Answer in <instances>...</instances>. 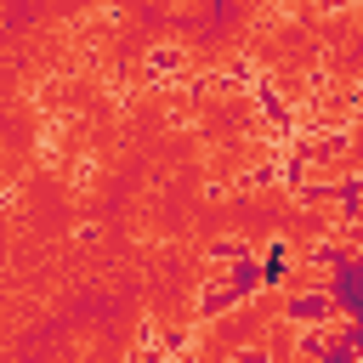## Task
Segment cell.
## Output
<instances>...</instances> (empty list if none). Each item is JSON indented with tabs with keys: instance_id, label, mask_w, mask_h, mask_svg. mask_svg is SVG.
<instances>
[{
	"instance_id": "cell-1",
	"label": "cell",
	"mask_w": 363,
	"mask_h": 363,
	"mask_svg": "<svg viewBox=\"0 0 363 363\" xmlns=\"http://www.w3.org/2000/svg\"><path fill=\"white\" fill-rule=\"evenodd\" d=\"M335 318H346V312H340V301H335L329 278H318V284H306V289H289V295H284V323H289V329H295V323H335Z\"/></svg>"
},
{
	"instance_id": "cell-2",
	"label": "cell",
	"mask_w": 363,
	"mask_h": 363,
	"mask_svg": "<svg viewBox=\"0 0 363 363\" xmlns=\"http://www.w3.org/2000/svg\"><path fill=\"white\" fill-rule=\"evenodd\" d=\"M238 306H250V295H244L221 267H210V278H204L199 295H193V318H199V323H216V318H227V312H238Z\"/></svg>"
},
{
	"instance_id": "cell-3",
	"label": "cell",
	"mask_w": 363,
	"mask_h": 363,
	"mask_svg": "<svg viewBox=\"0 0 363 363\" xmlns=\"http://www.w3.org/2000/svg\"><path fill=\"white\" fill-rule=\"evenodd\" d=\"M182 74H187V45H176V40L147 45V57H142V85H147V91H164V85L182 79Z\"/></svg>"
},
{
	"instance_id": "cell-4",
	"label": "cell",
	"mask_w": 363,
	"mask_h": 363,
	"mask_svg": "<svg viewBox=\"0 0 363 363\" xmlns=\"http://www.w3.org/2000/svg\"><path fill=\"white\" fill-rule=\"evenodd\" d=\"M244 255H255V244H250L244 233H221V238H210V250H204L210 267H233V261H244Z\"/></svg>"
},
{
	"instance_id": "cell-5",
	"label": "cell",
	"mask_w": 363,
	"mask_h": 363,
	"mask_svg": "<svg viewBox=\"0 0 363 363\" xmlns=\"http://www.w3.org/2000/svg\"><path fill=\"white\" fill-rule=\"evenodd\" d=\"M267 187H278V153H267V159H255L238 182H233V193H267Z\"/></svg>"
},
{
	"instance_id": "cell-6",
	"label": "cell",
	"mask_w": 363,
	"mask_h": 363,
	"mask_svg": "<svg viewBox=\"0 0 363 363\" xmlns=\"http://www.w3.org/2000/svg\"><path fill=\"white\" fill-rule=\"evenodd\" d=\"M335 108H340V119L357 125V119H363V85H340V91H335Z\"/></svg>"
},
{
	"instance_id": "cell-7",
	"label": "cell",
	"mask_w": 363,
	"mask_h": 363,
	"mask_svg": "<svg viewBox=\"0 0 363 363\" xmlns=\"http://www.w3.org/2000/svg\"><path fill=\"white\" fill-rule=\"evenodd\" d=\"M91 176H96V159H74V187H91Z\"/></svg>"
},
{
	"instance_id": "cell-8",
	"label": "cell",
	"mask_w": 363,
	"mask_h": 363,
	"mask_svg": "<svg viewBox=\"0 0 363 363\" xmlns=\"http://www.w3.org/2000/svg\"><path fill=\"white\" fill-rule=\"evenodd\" d=\"M312 6H318V11H323V17H340V11H352V6H357V0H312Z\"/></svg>"
},
{
	"instance_id": "cell-9",
	"label": "cell",
	"mask_w": 363,
	"mask_h": 363,
	"mask_svg": "<svg viewBox=\"0 0 363 363\" xmlns=\"http://www.w3.org/2000/svg\"><path fill=\"white\" fill-rule=\"evenodd\" d=\"M74 238L79 244H96V221H74Z\"/></svg>"
},
{
	"instance_id": "cell-10",
	"label": "cell",
	"mask_w": 363,
	"mask_h": 363,
	"mask_svg": "<svg viewBox=\"0 0 363 363\" xmlns=\"http://www.w3.org/2000/svg\"><path fill=\"white\" fill-rule=\"evenodd\" d=\"M233 357H238V363H261V357H267V346H238Z\"/></svg>"
},
{
	"instance_id": "cell-11",
	"label": "cell",
	"mask_w": 363,
	"mask_h": 363,
	"mask_svg": "<svg viewBox=\"0 0 363 363\" xmlns=\"http://www.w3.org/2000/svg\"><path fill=\"white\" fill-rule=\"evenodd\" d=\"M346 267H352V272L363 278V250H352V255H346Z\"/></svg>"
}]
</instances>
